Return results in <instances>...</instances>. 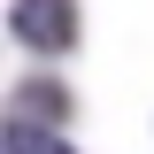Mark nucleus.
I'll use <instances>...</instances> for the list:
<instances>
[{
    "label": "nucleus",
    "instance_id": "obj_2",
    "mask_svg": "<svg viewBox=\"0 0 154 154\" xmlns=\"http://www.w3.org/2000/svg\"><path fill=\"white\" fill-rule=\"evenodd\" d=\"M0 154H69V139H62V131H38L31 116H8V139H0Z\"/></svg>",
    "mask_w": 154,
    "mask_h": 154
},
{
    "label": "nucleus",
    "instance_id": "obj_1",
    "mask_svg": "<svg viewBox=\"0 0 154 154\" xmlns=\"http://www.w3.org/2000/svg\"><path fill=\"white\" fill-rule=\"evenodd\" d=\"M8 31H16L23 46H38V54H62V46L77 38V8L69 0H16Z\"/></svg>",
    "mask_w": 154,
    "mask_h": 154
},
{
    "label": "nucleus",
    "instance_id": "obj_3",
    "mask_svg": "<svg viewBox=\"0 0 154 154\" xmlns=\"http://www.w3.org/2000/svg\"><path fill=\"white\" fill-rule=\"evenodd\" d=\"M16 116H54V123H62V116H69V93H54V85H23V93H16Z\"/></svg>",
    "mask_w": 154,
    "mask_h": 154
}]
</instances>
